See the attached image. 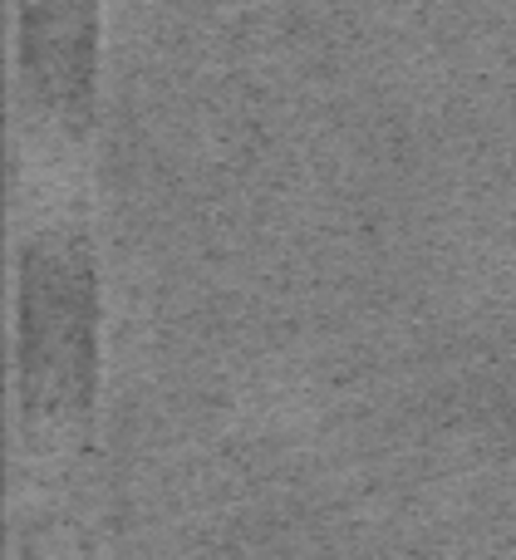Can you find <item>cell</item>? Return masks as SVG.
<instances>
[{
  "label": "cell",
  "mask_w": 516,
  "mask_h": 560,
  "mask_svg": "<svg viewBox=\"0 0 516 560\" xmlns=\"http://www.w3.org/2000/svg\"><path fill=\"white\" fill-rule=\"evenodd\" d=\"M98 388V256L79 212L20 236V413L25 438H79Z\"/></svg>",
  "instance_id": "1"
},
{
  "label": "cell",
  "mask_w": 516,
  "mask_h": 560,
  "mask_svg": "<svg viewBox=\"0 0 516 560\" xmlns=\"http://www.w3.org/2000/svg\"><path fill=\"white\" fill-rule=\"evenodd\" d=\"M25 89L49 124L84 133L94 114V10L89 0H25Z\"/></svg>",
  "instance_id": "2"
},
{
  "label": "cell",
  "mask_w": 516,
  "mask_h": 560,
  "mask_svg": "<svg viewBox=\"0 0 516 560\" xmlns=\"http://www.w3.org/2000/svg\"><path fill=\"white\" fill-rule=\"evenodd\" d=\"M20 560H84L79 546H64L59 532H39V526H25V546H20Z\"/></svg>",
  "instance_id": "3"
}]
</instances>
